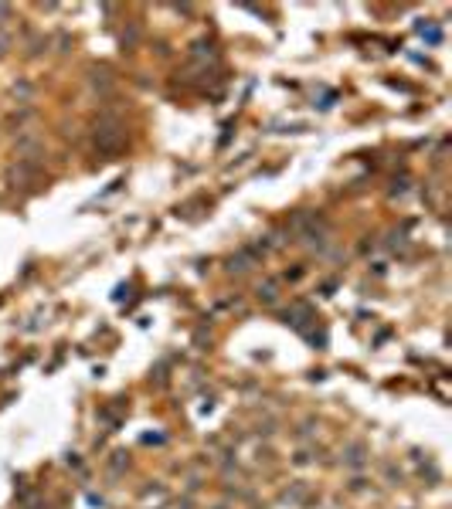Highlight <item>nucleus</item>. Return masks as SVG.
Here are the masks:
<instances>
[{
	"mask_svg": "<svg viewBox=\"0 0 452 509\" xmlns=\"http://www.w3.org/2000/svg\"><path fill=\"white\" fill-rule=\"evenodd\" d=\"M96 143L106 150V153L119 150V143H123V129H119V123H102V126L96 129Z\"/></svg>",
	"mask_w": 452,
	"mask_h": 509,
	"instance_id": "f257e3e1",
	"label": "nucleus"
},
{
	"mask_svg": "<svg viewBox=\"0 0 452 509\" xmlns=\"http://www.w3.org/2000/svg\"><path fill=\"white\" fill-rule=\"evenodd\" d=\"M258 295H262L265 302H272V299H276V288H272V286H262V288H258Z\"/></svg>",
	"mask_w": 452,
	"mask_h": 509,
	"instance_id": "f03ea898",
	"label": "nucleus"
}]
</instances>
